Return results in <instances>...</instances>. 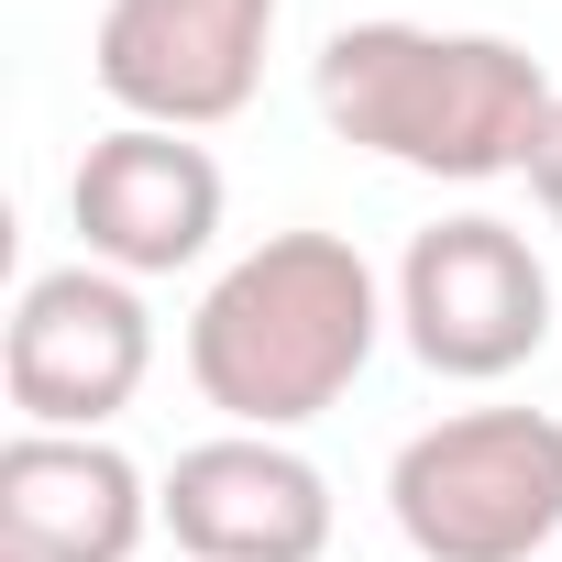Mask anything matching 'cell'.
<instances>
[{
	"mask_svg": "<svg viewBox=\"0 0 562 562\" xmlns=\"http://www.w3.org/2000/svg\"><path fill=\"white\" fill-rule=\"evenodd\" d=\"M386 321H397V288L342 232H265L188 310V386L232 430L288 441V430H310L321 408H342L364 386Z\"/></svg>",
	"mask_w": 562,
	"mask_h": 562,
	"instance_id": "cell-1",
	"label": "cell"
},
{
	"mask_svg": "<svg viewBox=\"0 0 562 562\" xmlns=\"http://www.w3.org/2000/svg\"><path fill=\"white\" fill-rule=\"evenodd\" d=\"M321 122L408 177L441 188H496L529 177V144L551 122V67L518 34H441V23H342L310 56Z\"/></svg>",
	"mask_w": 562,
	"mask_h": 562,
	"instance_id": "cell-2",
	"label": "cell"
},
{
	"mask_svg": "<svg viewBox=\"0 0 562 562\" xmlns=\"http://www.w3.org/2000/svg\"><path fill=\"white\" fill-rule=\"evenodd\" d=\"M386 518L419 562H529L562 540V419L551 408H452L397 441Z\"/></svg>",
	"mask_w": 562,
	"mask_h": 562,
	"instance_id": "cell-3",
	"label": "cell"
},
{
	"mask_svg": "<svg viewBox=\"0 0 562 562\" xmlns=\"http://www.w3.org/2000/svg\"><path fill=\"white\" fill-rule=\"evenodd\" d=\"M397 331L430 375L496 386L551 342V265L529 254L518 221L452 210V221L408 232V254H397Z\"/></svg>",
	"mask_w": 562,
	"mask_h": 562,
	"instance_id": "cell-4",
	"label": "cell"
},
{
	"mask_svg": "<svg viewBox=\"0 0 562 562\" xmlns=\"http://www.w3.org/2000/svg\"><path fill=\"white\" fill-rule=\"evenodd\" d=\"M155 375V310L111 265H45L0 331V397L23 430H111Z\"/></svg>",
	"mask_w": 562,
	"mask_h": 562,
	"instance_id": "cell-5",
	"label": "cell"
},
{
	"mask_svg": "<svg viewBox=\"0 0 562 562\" xmlns=\"http://www.w3.org/2000/svg\"><path fill=\"white\" fill-rule=\"evenodd\" d=\"M276 12L288 0H100L89 34V78L122 122L155 133H221L254 111L265 56H276Z\"/></svg>",
	"mask_w": 562,
	"mask_h": 562,
	"instance_id": "cell-6",
	"label": "cell"
},
{
	"mask_svg": "<svg viewBox=\"0 0 562 562\" xmlns=\"http://www.w3.org/2000/svg\"><path fill=\"white\" fill-rule=\"evenodd\" d=\"M221 155L199 133H155V122H111L78 177H67V221H78V254L111 265V276H188L210 243H221Z\"/></svg>",
	"mask_w": 562,
	"mask_h": 562,
	"instance_id": "cell-7",
	"label": "cell"
},
{
	"mask_svg": "<svg viewBox=\"0 0 562 562\" xmlns=\"http://www.w3.org/2000/svg\"><path fill=\"white\" fill-rule=\"evenodd\" d=\"M155 518L188 562H321L331 551V474L276 430H210L166 463Z\"/></svg>",
	"mask_w": 562,
	"mask_h": 562,
	"instance_id": "cell-8",
	"label": "cell"
},
{
	"mask_svg": "<svg viewBox=\"0 0 562 562\" xmlns=\"http://www.w3.org/2000/svg\"><path fill=\"white\" fill-rule=\"evenodd\" d=\"M155 485L100 430H12L0 441V562H133Z\"/></svg>",
	"mask_w": 562,
	"mask_h": 562,
	"instance_id": "cell-9",
	"label": "cell"
},
{
	"mask_svg": "<svg viewBox=\"0 0 562 562\" xmlns=\"http://www.w3.org/2000/svg\"><path fill=\"white\" fill-rule=\"evenodd\" d=\"M529 199H540V221L562 232V100H551V122H540V144H529Z\"/></svg>",
	"mask_w": 562,
	"mask_h": 562,
	"instance_id": "cell-10",
	"label": "cell"
}]
</instances>
